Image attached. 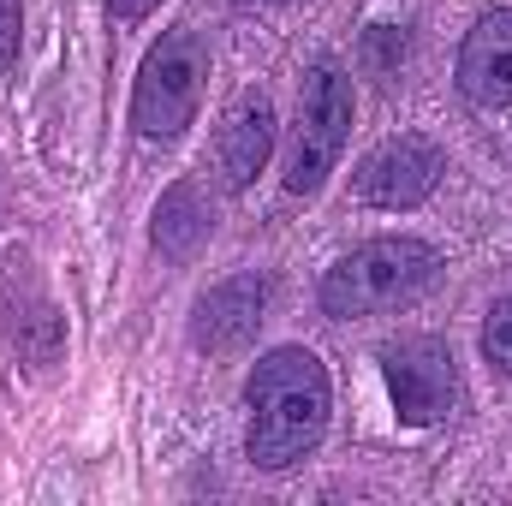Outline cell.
<instances>
[{
	"label": "cell",
	"mask_w": 512,
	"mask_h": 506,
	"mask_svg": "<svg viewBox=\"0 0 512 506\" xmlns=\"http://www.w3.org/2000/svg\"><path fill=\"white\" fill-rule=\"evenodd\" d=\"M251 459L262 471L298 465L328 429V370L304 346H280L251 370Z\"/></svg>",
	"instance_id": "1"
},
{
	"label": "cell",
	"mask_w": 512,
	"mask_h": 506,
	"mask_svg": "<svg viewBox=\"0 0 512 506\" xmlns=\"http://www.w3.org/2000/svg\"><path fill=\"white\" fill-rule=\"evenodd\" d=\"M441 274V251L423 239H370L352 256H340L322 280V310L328 316H382L411 298H423Z\"/></svg>",
	"instance_id": "2"
},
{
	"label": "cell",
	"mask_w": 512,
	"mask_h": 506,
	"mask_svg": "<svg viewBox=\"0 0 512 506\" xmlns=\"http://www.w3.org/2000/svg\"><path fill=\"white\" fill-rule=\"evenodd\" d=\"M203 78H209V54L197 42V30H173L149 48L137 90H131V126L149 143H167L191 126L197 102H203Z\"/></svg>",
	"instance_id": "3"
},
{
	"label": "cell",
	"mask_w": 512,
	"mask_h": 506,
	"mask_svg": "<svg viewBox=\"0 0 512 506\" xmlns=\"http://www.w3.org/2000/svg\"><path fill=\"white\" fill-rule=\"evenodd\" d=\"M346 131H352V84L334 60H322L298 96V131H292V155H286V191L292 197L322 191V179L334 173V161L346 149Z\"/></svg>",
	"instance_id": "4"
},
{
	"label": "cell",
	"mask_w": 512,
	"mask_h": 506,
	"mask_svg": "<svg viewBox=\"0 0 512 506\" xmlns=\"http://www.w3.org/2000/svg\"><path fill=\"white\" fill-rule=\"evenodd\" d=\"M382 364H387L393 411L405 423H441V417H453V405H459V364H453L447 340L411 334V340L387 346Z\"/></svg>",
	"instance_id": "5"
},
{
	"label": "cell",
	"mask_w": 512,
	"mask_h": 506,
	"mask_svg": "<svg viewBox=\"0 0 512 506\" xmlns=\"http://www.w3.org/2000/svg\"><path fill=\"white\" fill-rule=\"evenodd\" d=\"M441 173H447V155L429 137H393L376 155H364L352 191L364 203H376V209H411L441 185Z\"/></svg>",
	"instance_id": "6"
},
{
	"label": "cell",
	"mask_w": 512,
	"mask_h": 506,
	"mask_svg": "<svg viewBox=\"0 0 512 506\" xmlns=\"http://www.w3.org/2000/svg\"><path fill=\"white\" fill-rule=\"evenodd\" d=\"M459 90L471 108H512V6H495L471 24L459 48Z\"/></svg>",
	"instance_id": "7"
},
{
	"label": "cell",
	"mask_w": 512,
	"mask_h": 506,
	"mask_svg": "<svg viewBox=\"0 0 512 506\" xmlns=\"http://www.w3.org/2000/svg\"><path fill=\"white\" fill-rule=\"evenodd\" d=\"M262 310H268V280L262 274H239L227 286H215L203 304H197V322H191V340L203 352H239L262 328Z\"/></svg>",
	"instance_id": "8"
},
{
	"label": "cell",
	"mask_w": 512,
	"mask_h": 506,
	"mask_svg": "<svg viewBox=\"0 0 512 506\" xmlns=\"http://www.w3.org/2000/svg\"><path fill=\"white\" fill-rule=\"evenodd\" d=\"M268 149H274V102H268L262 90H251V96H239V102L227 108V120H221V137H215V161H221V179H227L233 191H245L256 173H262Z\"/></svg>",
	"instance_id": "9"
},
{
	"label": "cell",
	"mask_w": 512,
	"mask_h": 506,
	"mask_svg": "<svg viewBox=\"0 0 512 506\" xmlns=\"http://www.w3.org/2000/svg\"><path fill=\"white\" fill-rule=\"evenodd\" d=\"M203 233H209V203H203V191L185 179V185H173V191L161 197V209H155V245L167 256H191L203 245Z\"/></svg>",
	"instance_id": "10"
},
{
	"label": "cell",
	"mask_w": 512,
	"mask_h": 506,
	"mask_svg": "<svg viewBox=\"0 0 512 506\" xmlns=\"http://www.w3.org/2000/svg\"><path fill=\"white\" fill-rule=\"evenodd\" d=\"M483 358H489L501 376H512V292L489 310V322H483Z\"/></svg>",
	"instance_id": "11"
},
{
	"label": "cell",
	"mask_w": 512,
	"mask_h": 506,
	"mask_svg": "<svg viewBox=\"0 0 512 506\" xmlns=\"http://www.w3.org/2000/svg\"><path fill=\"white\" fill-rule=\"evenodd\" d=\"M364 54H370V66H376V72H393V66L405 60V36H399L393 24H376V30L364 36Z\"/></svg>",
	"instance_id": "12"
},
{
	"label": "cell",
	"mask_w": 512,
	"mask_h": 506,
	"mask_svg": "<svg viewBox=\"0 0 512 506\" xmlns=\"http://www.w3.org/2000/svg\"><path fill=\"white\" fill-rule=\"evenodd\" d=\"M18 30H24L18 24V0H0V72L18 60Z\"/></svg>",
	"instance_id": "13"
},
{
	"label": "cell",
	"mask_w": 512,
	"mask_h": 506,
	"mask_svg": "<svg viewBox=\"0 0 512 506\" xmlns=\"http://www.w3.org/2000/svg\"><path fill=\"white\" fill-rule=\"evenodd\" d=\"M155 6H161V0H108V12H114V18H143V12H155Z\"/></svg>",
	"instance_id": "14"
}]
</instances>
